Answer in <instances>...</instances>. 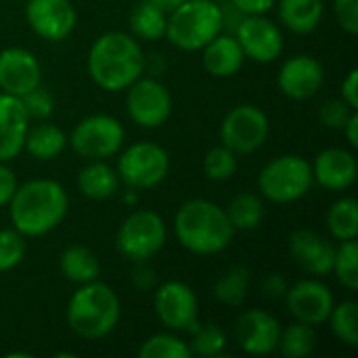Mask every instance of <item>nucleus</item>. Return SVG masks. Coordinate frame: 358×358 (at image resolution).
I'll list each match as a JSON object with an SVG mask.
<instances>
[{
    "label": "nucleus",
    "instance_id": "f257e3e1",
    "mask_svg": "<svg viewBox=\"0 0 358 358\" xmlns=\"http://www.w3.org/2000/svg\"><path fill=\"white\" fill-rule=\"evenodd\" d=\"M69 208L67 191L50 178H34L17 185L8 201L10 222L23 237H42L57 229Z\"/></svg>",
    "mask_w": 358,
    "mask_h": 358
},
{
    "label": "nucleus",
    "instance_id": "f03ea898",
    "mask_svg": "<svg viewBox=\"0 0 358 358\" xmlns=\"http://www.w3.org/2000/svg\"><path fill=\"white\" fill-rule=\"evenodd\" d=\"M86 65L99 88L120 92L143 76L145 52L134 36L124 31H105L92 42Z\"/></svg>",
    "mask_w": 358,
    "mask_h": 358
},
{
    "label": "nucleus",
    "instance_id": "7ed1b4c3",
    "mask_svg": "<svg viewBox=\"0 0 358 358\" xmlns=\"http://www.w3.org/2000/svg\"><path fill=\"white\" fill-rule=\"evenodd\" d=\"M174 233L178 243L197 256H212L224 252L235 237V229L224 212L214 201L189 199L174 216Z\"/></svg>",
    "mask_w": 358,
    "mask_h": 358
},
{
    "label": "nucleus",
    "instance_id": "20e7f679",
    "mask_svg": "<svg viewBox=\"0 0 358 358\" xmlns=\"http://www.w3.org/2000/svg\"><path fill=\"white\" fill-rule=\"evenodd\" d=\"M67 325L82 340H103L120 323L122 304L117 294L96 281L80 285L67 302Z\"/></svg>",
    "mask_w": 358,
    "mask_h": 358
},
{
    "label": "nucleus",
    "instance_id": "39448f33",
    "mask_svg": "<svg viewBox=\"0 0 358 358\" xmlns=\"http://www.w3.org/2000/svg\"><path fill=\"white\" fill-rule=\"evenodd\" d=\"M224 27V10L214 0H185L168 13L166 40L180 50H201Z\"/></svg>",
    "mask_w": 358,
    "mask_h": 358
},
{
    "label": "nucleus",
    "instance_id": "423d86ee",
    "mask_svg": "<svg viewBox=\"0 0 358 358\" xmlns=\"http://www.w3.org/2000/svg\"><path fill=\"white\" fill-rule=\"evenodd\" d=\"M310 162L302 155H279L271 159L258 174V191L273 203H294L313 187Z\"/></svg>",
    "mask_w": 358,
    "mask_h": 358
},
{
    "label": "nucleus",
    "instance_id": "0eeeda50",
    "mask_svg": "<svg viewBox=\"0 0 358 358\" xmlns=\"http://www.w3.org/2000/svg\"><path fill=\"white\" fill-rule=\"evenodd\" d=\"M168 239V229L164 218L153 212L138 208L120 224L115 235L117 252L132 262H149Z\"/></svg>",
    "mask_w": 358,
    "mask_h": 358
},
{
    "label": "nucleus",
    "instance_id": "6e6552de",
    "mask_svg": "<svg viewBox=\"0 0 358 358\" xmlns=\"http://www.w3.org/2000/svg\"><path fill=\"white\" fill-rule=\"evenodd\" d=\"M124 138L126 132L117 117L94 113L73 126L71 134L67 136V143L71 145L76 155L92 162L117 155L124 147Z\"/></svg>",
    "mask_w": 358,
    "mask_h": 358
},
{
    "label": "nucleus",
    "instance_id": "1a4fd4ad",
    "mask_svg": "<svg viewBox=\"0 0 358 358\" xmlns=\"http://www.w3.org/2000/svg\"><path fill=\"white\" fill-rule=\"evenodd\" d=\"M117 176L124 187L147 191L164 182L170 172V155L168 151L149 141L134 143L120 153L117 159Z\"/></svg>",
    "mask_w": 358,
    "mask_h": 358
},
{
    "label": "nucleus",
    "instance_id": "9d476101",
    "mask_svg": "<svg viewBox=\"0 0 358 358\" xmlns=\"http://www.w3.org/2000/svg\"><path fill=\"white\" fill-rule=\"evenodd\" d=\"M271 134L268 115L250 103L233 107L220 124V143L237 155L258 151Z\"/></svg>",
    "mask_w": 358,
    "mask_h": 358
},
{
    "label": "nucleus",
    "instance_id": "9b49d317",
    "mask_svg": "<svg viewBox=\"0 0 358 358\" xmlns=\"http://www.w3.org/2000/svg\"><path fill=\"white\" fill-rule=\"evenodd\" d=\"M153 308L159 323L170 331H193L199 325V302L182 281H164L153 294Z\"/></svg>",
    "mask_w": 358,
    "mask_h": 358
},
{
    "label": "nucleus",
    "instance_id": "f8f14e48",
    "mask_svg": "<svg viewBox=\"0 0 358 358\" xmlns=\"http://www.w3.org/2000/svg\"><path fill=\"white\" fill-rule=\"evenodd\" d=\"M126 109L130 120L141 128H159L172 115V94L155 78H138L128 88Z\"/></svg>",
    "mask_w": 358,
    "mask_h": 358
},
{
    "label": "nucleus",
    "instance_id": "ddd939ff",
    "mask_svg": "<svg viewBox=\"0 0 358 358\" xmlns=\"http://www.w3.org/2000/svg\"><path fill=\"white\" fill-rule=\"evenodd\" d=\"M235 38L245 59L254 63H273L283 52V34L266 15H245L235 29Z\"/></svg>",
    "mask_w": 358,
    "mask_h": 358
},
{
    "label": "nucleus",
    "instance_id": "4468645a",
    "mask_svg": "<svg viewBox=\"0 0 358 358\" xmlns=\"http://www.w3.org/2000/svg\"><path fill=\"white\" fill-rule=\"evenodd\" d=\"M283 300L294 321H300L313 327L327 323V317L336 304L331 289L323 281H319V277L302 279L294 283L292 287H287V294Z\"/></svg>",
    "mask_w": 358,
    "mask_h": 358
},
{
    "label": "nucleus",
    "instance_id": "2eb2a0df",
    "mask_svg": "<svg viewBox=\"0 0 358 358\" xmlns=\"http://www.w3.org/2000/svg\"><path fill=\"white\" fill-rule=\"evenodd\" d=\"M281 323L266 310L250 308L235 321V340L245 355L268 357L277 352Z\"/></svg>",
    "mask_w": 358,
    "mask_h": 358
},
{
    "label": "nucleus",
    "instance_id": "dca6fc26",
    "mask_svg": "<svg viewBox=\"0 0 358 358\" xmlns=\"http://www.w3.org/2000/svg\"><path fill=\"white\" fill-rule=\"evenodd\" d=\"M323 84H325V69L321 61L310 55L289 57L277 73L279 90L292 101H308L317 96Z\"/></svg>",
    "mask_w": 358,
    "mask_h": 358
},
{
    "label": "nucleus",
    "instance_id": "f3484780",
    "mask_svg": "<svg viewBox=\"0 0 358 358\" xmlns=\"http://www.w3.org/2000/svg\"><path fill=\"white\" fill-rule=\"evenodd\" d=\"M25 19L36 36L61 42L73 31L78 15L69 0H27Z\"/></svg>",
    "mask_w": 358,
    "mask_h": 358
},
{
    "label": "nucleus",
    "instance_id": "a211bd4d",
    "mask_svg": "<svg viewBox=\"0 0 358 358\" xmlns=\"http://www.w3.org/2000/svg\"><path fill=\"white\" fill-rule=\"evenodd\" d=\"M42 67L34 52L19 46L0 50V90L13 96H23L31 88L40 86Z\"/></svg>",
    "mask_w": 358,
    "mask_h": 358
},
{
    "label": "nucleus",
    "instance_id": "6ab92c4d",
    "mask_svg": "<svg viewBox=\"0 0 358 358\" xmlns=\"http://www.w3.org/2000/svg\"><path fill=\"white\" fill-rule=\"evenodd\" d=\"M289 254L298 266L313 277H327L334 268L336 245L310 229H298L289 235Z\"/></svg>",
    "mask_w": 358,
    "mask_h": 358
},
{
    "label": "nucleus",
    "instance_id": "aec40b11",
    "mask_svg": "<svg viewBox=\"0 0 358 358\" xmlns=\"http://www.w3.org/2000/svg\"><path fill=\"white\" fill-rule=\"evenodd\" d=\"M313 168V178L319 182L323 189L342 193L350 189L358 178V162L352 151L344 147H329L323 149L315 162L310 164Z\"/></svg>",
    "mask_w": 358,
    "mask_h": 358
},
{
    "label": "nucleus",
    "instance_id": "412c9836",
    "mask_svg": "<svg viewBox=\"0 0 358 358\" xmlns=\"http://www.w3.org/2000/svg\"><path fill=\"white\" fill-rule=\"evenodd\" d=\"M29 124L21 99L0 92V162H10L23 151Z\"/></svg>",
    "mask_w": 358,
    "mask_h": 358
},
{
    "label": "nucleus",
    "instance_id": "4be33fe9",
    "mask_svg": "<svg viewBox=\"0 0 358 358\" xmlns=\"http://www.w3.org/2000/svg\"><path fill=\"white\" fill-rule=\"evenodd\" d=\"M245 63V55L231 34H218L201 48V65L212 78H233Z\"/></svg>",
    "mask_w": 358,
    "mask_h": 358
},
{
    "label": "nucleus",
    "instance_id": "5701e85b",
    "mask_svg": "<svg viewBox=\"0 0 358 358\" xmlns=\"http://www.w3.org/2000/svg\"><path fill=\"white\" fill-rule=\"evenodd\" d=\"M120 185H122V180L117 176V170L111 168L105 159L88 162L78 174L80 193L88 199H94V201L111 199L113 195H117Z\"/></svg>",
    "mask_w": 358,
    "mask_h": 358
},
{
    "label": "nucleus",
    "instance_id": "b1692460",
    "mask_svg": "<svg viewBox=\"0 0 358 358\" xmlns=\"http://www.w3.org/2000/svg\"><path fill=\"white\" fill-rule=\"evenodd\" d=\"M281 23L294 34H313L325 15L323 0H275Z\"/></svg>",
    "mask_w": 358,
    "mask_h": 358
},
{
    "label": "nucleus",
    "instance_id": "393cba45",
    "mask_svg": "<svg viewBox=\"0 0 358 358\" xmlns=\"http://www.w3.org/2000/svg\"><path fill=\"white\" fill-rule=\"evenodd\" d=\"M59 271L67 281H71L76 285H84V283L96 281L101 277V262L90 248L73 243L61 252Z\"/></svg>",
    "mask_w": 358,
    "mask_h": 358
},
{
    "label": "nucleus",
    "instance_id": "a878e982",
    "mask_svg": "<svg viewBox=\"0 0 358 358\" xmlns=\"http://www.w3.org/2000/svg\"><path fill=\"white\" fill-rule=\"evenodd\" d=\"M65 145H67V134L59 126L42 120L27 128L23 149L40 162H50L63 153Z\"/></svg>",
    "mask_w": 358,
    "mask_h": 358
},
{
    "label": "nucleus",
    "instance_id": "bb28decb",
    "mask_svg": "<svg viewBox=\"0 0 358 358\" xmlns=\"http://www.w3.org/2000/svg\"><path fill=\"white\" fill-rule=\"evenodd\" d=\"M235 231H254L264 220V201L252 191L237 193L224 208Z\"/></svg>",
    "mask_w": 358,
    "mask_h": 358
},
{
    "label": "nucleus",
    "instance_id": "cd10ccee",
    "mask_svg": "<svg viewBox=\"0 0 358 358\" xmlns=\"http://www.w3.org/2000/svg\"><path fill=\"white\" fill-rule=\"evenodd\" d=\"M166 23L168 15L147 0L138 2L130 13V29L136 40L153 42L166 38Z\"/></svg>",
    "mask_w": 358,
    "mask_h": 358
},
{
    "label": "nucleus",
    "instance_id": "c85d7f7f",
    "mask_svg": "<svg viewBox=\"0 0 358 358\" xmlns=\"http://www.w3.org/2000/svg\"><path fill=\"white\" fill-rule=\"evenodd\" d=\"M250 271L241 264L231 266L227 273H222L214 283V298L231 308H237L245 302L250 292Z\"/></svg>",
    "mask_w": 358,
    "mask_h": 358
},
{
    "label": "nucleus",
    "instance_id": "c756f323",
    "mask_svg": "<svg viewBox=\"0 0 358 358\" xmlns=\"http://www.w3.org/2000/svg\"><path fill=\"white\" fill-rule=\"evenodd\" d=\"M327 229L336 241L358 237V203L355 197H342L327 212Z\"/></svg>",
    "mask_w": 358,
    "mask_h": 358
},
{
    "label": "nucleus",
    "instance_id": "7c9ffc66",
    "mask_svg": "<svg viewBox=\"0 0 358 358\" xmlns=\"http://www.w3.org/2000/svg\"><path fill=\"white\" fill-rule=\"evenodd\" d=\"M317 348V331L313 325L296 321L294 325L281 329L277 350L285 358H306Z\"/></svg>",
    "mask_w": 358,
    "mask_h": 358
},
{
    "label": "nucleus",
    "instance_id": "2f4dec72",
    "mask_svg": "<svg viewBox=\"0 0 358 358\" xmlns=\"http://www.w3.org/2000/svg\"><path fill=\"white\" fill-rule=\"evenodd\" d=\"M327 323L331 327V334L346 346H358V304L352 300L334 304Z\"/></svg>",
    "mask_w": 358,
    "mask_h": 358
},
{
    "label": "nucleus",
    "instance_id": "473e14b6",
    "mask_svg": "<svg viewBox=\"0 0 358 358\" xmlns=\"http://www.w3.org/2000/svg\"><path fill=\"white\" fill-rule=\"evenodd\" d=\"M331 275H336V279L340 281L342 287H346L348 292H357L358 289V245L357 239L350 241H340V245L336 248V256H334V268Z\"/></svg>",
    "mask_w": 358,
    "mask_h": 358
},
{
    "label": "nucleus",
    "instance_id": "72a5a7b5",
    "mask_svg": "<svg viewBox=\"0 0 358 358\" xmlns=\"http://www.w3.org/2000/svg\"><path fill=\"white\" fill-rule=\"evenodd\" d=\"M191 355H197L201 358H216L220 357L227 348V334L216 325V323H206L197 325L191 331Z\"/></svg>",
    "mask_w": 358,
    "mask_h": 358
},
{
    "label": "nucleus",
    "instance_id": "f704fd0d",
    "mask_svg": "<svg viewBox=\"0 0 358 358\" xmlns=\"http://www.w3.org/2000/svg\"><path fill=\"white\" fill-rule=\"evenodd\" d=\"M141 358H189L191 348L187 342H182L174 334H155L147 338L141 348H138Z\"/></svg>",
    "mask_w": 358,
    "mask_h": 358
},
{
    "label": "nucleus",
    "instance_id": "c9c22d12",
    "mask_svg": "<svg viewBox=\"0 0 358 358\" xmlns=\"http://www.w3.org/2000/svg\"><path fill=\"white\" fill-rule=\"evenodd\" d=\"M237 168H239V155L224 145L212 147L203 157V174L216 182L231 180L237 174Z\"/></svg>",
    "mask_w": 358,
    "mask_h": 358
},
{
    "label": "nucleus",
    "instance_id": "e433bc0d",
    "mask_svg": "<svg viewBox=\"0 0 358 358\" xmlns=\"http://www.w3.org/2000/svg\"><path fill=\"white\" fill-rule=\"evenodd\" d=\"M25 237L17 229H0V273L17 268L25 258Z\"/></svg>",
    "mask_w": 358,
    "mask_h": 358
},
{
    "label": "nucleus",
    "instance_id": "4c0bfd02",
    "mask_svg": "<svg viewBox=\"0 0 358 358\" xmlns=\"http://www.w3.org/2000/svg\"><path fill=\"white\" fill-rule=\"evenodd\" d=\"M21 103H23V109L29 117V122H42V120H48L52 109H55V101H52V94L40 86L31 88L29 92H25L21 96Z\"/></svg>",
    "mask_w": 358,
    "mask_h": 358
},
{
    "label": "nucleus",
    "instance_id": "58836bf2",
    "mask_svg": "<svg viewBox=\"0 0 358 358\" xmlns=\"http://www.w3.org/2000/svg\"><path fill=\"white\" fill-rule=\"evenodd\" d=\"M358 111L352 109L344 99H329L327 103H323V107L319 109V122L325 126V128H331V130H342L344 124L348 122V117Z\"/></svg>",
    "mask_w": 358,
    "mask_h": 358
},
{
    "label": "nucleus",
    "instance_id": "ea45409f",
    "mask_svg": "<svg viewBox=\"0 0 358 358\" xmlns=\"http://www.w3.org/2000/svg\"><path fill=\"white\" fill-rule=\"evenodd\" d=\"M334 15L338 25L350 34H358V0H334Z\"/></svg>",
    "mask_w": 358,
    "mask_h": 358
},
{
    "label": "nucleus",
    "instance_id": "a19ab883",
    "mask_svg": "<svg viewBox=\"0 0 358 358\" xmlns=\"http://www.w3.org/2000/svg\"><path fill=\"white\" fill-rule=\"evenodd\" d=\"M287 287H289V283L281 273H268L262 279V292L271 300H283L287 294Z\"/></svg>",
    "mask_w": 358,
    "mask_h": 358
},
{
    "label": "nucleus",
    "instance_id": "79ce46f5",
    "mask_svg": "<svg viewBox=\"0 0 358 358\" xmlns=\"http://www.w3.org/2000/svg\"><path fill=\"white\" fill-rule=\"evenodd\" d=\"M17 176L15 172L6 166V162H0V208L8 206L10 197L15 195L17 189Z\"/></svg>",
    "mask_w": 358,
    "mask_h": 358
},
{
    "label": "nucleus",
    "instance_id": "37998d69",
    "mask_svg": "<svg viewBox=\"0 0 358 358\" xmlns=\"http://www.w3.org/2000/svg\"><path fill=\"white\" fill-rule=\"evenodd\" d=\"M231 6L243 15H266L273 6L275 0H229Z\"/></svg>",
    "mask_w": 358,
    "mask_h": 358
},
{
    "label": "nucleus",
    "instance_id": "c03bdc74",
    "mask_svg": "<svg viewBox=\"0 0 358 358\" xmlns=\"http://www.w3.org/2000/svg\"><path fill=\"white\" fill-rule=\"evenodd\" d=\"M136 268H134V275H132V283L134 287L143 289V292H149L155 287V271L147 264V262H134Z\"/></svg>",
    "mask_w": 358,
    "mask_h": 358
},
{
    "label": "nucleus",
    "instance_id": "a18cd8bd",
    "mask_svg": "<svg viewBox=\"0 0 358 358\" xmlns=\"http://www.w3.org/2000/svg\"><path fill=\"white\" fill-rule=\"evenodd\" d=\"M352 109H358V69L352 67L342 80V96Z\"/></svg>",
    "mask_w": 358,
    "mask_h": 358
},
{
    "label": "nucleus",
    "instance_id": "49530a36",
    "mask_svg": "<svg viewBox=\"0 0 358 358\" xmlns=\"http://www.w3.org/2000/svg\"><path fill=\"white\" fill-rule=\"evenodd\" d=\"M342 132L346 134V141L350 143V147H352V149H357L358 147V111H355V113L348 117V122L344 124Z\"/></svg>",
    "mask_w": 358,
    "mask_h": 358
},
{
    "label": "nucleus",
    "instance_id": "de8ad7c7",
    "mask_svg": "<svg viewBox=\"0 0 358 358\" xmlns=\"http://www.w3.org/2000/svg\"><path fill=\"white\" fill-rule=\"evenodd\" d=\"M147 2H151V4H155L159 10H164L166 15L168 13H172L174 8H178L185 0H147Z\"/></svg>",
    "mask_w": 358,
    "mask_h": 358
},
{
    "label": "nucleus",
    "instance_id": "09e8293b",
    "mask_svg": "<svg viewBox=\"0 0 358 358\" xmlns=\"http://www.w3.org/2000/svg\"><path fill=\"white\" fill-rule=\"evenodd\" d=\"M141 191H136V189H130V187H126V191H124V203H128V206H136L138 201H141Z\"/></svg>",
    "mask_w": 358,
    "mask_h": 358
}]
</instances>
